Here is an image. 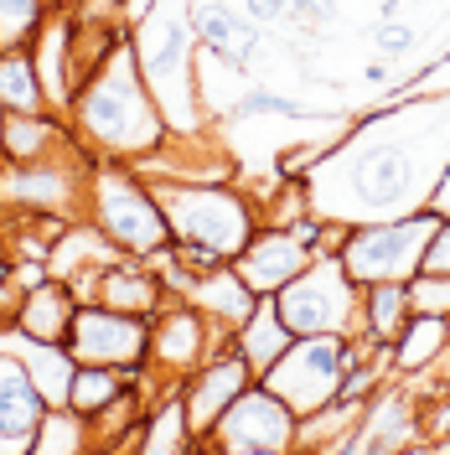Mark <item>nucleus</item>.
<instances>
[{
	"label": "nucleus",
	"instance_id": "nucleus-1",
	"mask_svg": "<svg viewBox=\"0 0 450 455\" xmlns=\"http://www.w3.org/2000/svg\"><path fill=\"white\" fill-rule=\"evenodd\" d=\"M68 135L99 161H130L141 166L145 156H156L171 140L166 114L156 109L150 88L141 78V57L130 31L109 47V57L73 88V104L62 109Z\"/></svg>",
	"mask_w": 450,
	"mask_h": 455
},
{
	"label": "nucleus",
	"instance_id": "nucleus-2",
	"mask_svg": "<svg viewBox=\"0 0 450 455\" xmlns=\"http://www.w3.org/2000/svg\"><path fill=\"white\" fill-rule=\"evenodd\" d=\"M135 57H141V78L156 99V109L166 114L171 140H192L202 135L207 114L202 104V73L192 62V27H187V0L171 11V0H150L141 5V21L130 27Z\"/></svg>",
	"mask_w": 450,
	"mask_h": 455
},
{
	"label": "nucleus",
	"instance_id": "nucleus-3",
	"mask_svg": "<svg viewBox=\"0 0 450 455\" xmlns=\"http://www.w3.org/2000/svg\"><path fill=\"white\" fill-rule=\"evenodd\" d=\"M150 192H156L161 212H166L171 243L202 249L218 264H233L244 254V243L253 238V228L264 223L259 202L244 197L228 181H150Z\"/></svg>",
	"mask_w": 450,
	"mask_h": 455
},
{
	"label": "nucleus",
	"instance_id": "nucleus-4",
	"mask_svg": "<svg viewBox=\"0 0 450 455\" xmlns=\"http://www.w3.org/2000/svg\"><path fill=\"white\" fill-rule=\"evenodd\" d=\"M84 223L109 243L114 254H130V259H150L156 249L171 243L166 212L150 192V181L130 161H93L88 166Z\"/></svg>",
	"mask_w": 450,
	"mask_h": 455
},
{
	"label": "nucleus",
	"instance_id": "nucleus-5",
	"mask_svg": "<svg viewBox=\"0 0 450 455\" xmlns=\"http://www.w3.org/2000/svg\"><path fill=\"white\" fill-rule=\"evenodd\" d=\"M332 156H342V181H347V207H337L342 223H373L424 207L409 140H342L332 145Z\"/></svg>",
	"mask_w": 450,
	"mask_h": 455
},
{
	"label": "nucleus",
	"instance_id": "nucleus-6",
	"mask_svg": "<svg viewBox=\"0 0 450 455\" xmlns=\"http://www.w3.org/2000/svg\"><path fill=\"white\" fill-rule=\"evenodd\" d=\"M275 311L290 326V337H352L358 331V300L363 290L342 269V254H316L290 284H280Z\"/></svg>",
	"mask_w": 450,
	"mask_h": 455
},
{
	"label": "nucleus",
	"instance_id": "nucleus-7",
	"mask_svg": "<svg viewBox=\"0 0 450 455\" xmlns=\"http://www.w3.org/2000/svg\"><path fill=\"white\" fill-rule=\"evenodd\" d=\"M435 223H440V212H430V207L398 212V218L352 223L347 243H342V269L358 280V290L363 284H378V280H414Z\"/></svg>",
	"mask_w": 450,
	"mask_h": 455
},
{
	"label": "nucleus",
	"instance_id": "nucleus-8",
	"mask_svg": "<svg viewBox=\"0 0 450 455\" xmlns=\"http://www.w3.org/2000/svg\"><path fill=\"white\" fill-rule=\"evenodd\" d=\"M342 372H347V337H295L269 368L259 372V383L280 398L285 409L316 414L321 403H332L342 388Z\"/></svg>",
	"mask_w": 450,
	"mask_h": 455
},
{
	"label": "nucleus",
	"instance_id": "nucleus-9",
	"mask_svg": "<svg viewBox=\"0 0 450 455\" xmlns=\"http://www.w3.org/2000/svg\"><path fill=\"white\" fill-rule=\"evenodd\" d=\"M295 409H285L280 398L269 394L253 378L244 394L218 414V425L197 440V451H218V455H290L295 451Z\"/></svg>",
	"mask_w": 450,
	"mask_h": 455
},
{
	"label": "nucleus",
	"instance_id": "nucleus-10",
	"mask_svg": "<svg viewBox=\"0 0 450 455\" xmlns=\"http://www.w3.org/2000/svg\"><path fill=\"white\" fill-rule=\"evenodd\" d=\"M62 347L73 352V363H88V368L141 372L145 352H150V321L88 300V306L73 311V326H68V341Z\"/></svg>",
	"mask_w": 450,
	"mask_h": 455
},
{
	"label": "nucleus",
	"instance_id": "nucleus-11",
	"mask_svg": "<svg viewBox=\"0 0 450 455\" xmlns=\"http://www.w3.org/2000/svg\"><path fill=\"white\" fill-rule=\"evenodd\" d=\"M223 341H228V331H218L192 300L171 295L166 306L150 315V352H145V368L156 372L166 388H181V378L197 368V363H207V352L223 347Z\"/></svg>",
	"mask_w": 450,
	"mask_h": 455
},
{
	"label": "nucleus",
	"instance_id": "nucleus-12",
	"mask_svg": "<svg viewBox=\"0 0 450 455\" xmlns=\"http://www.w3.org/2000/svg\"><path fill=\"white\" fill-rule=\"evenodd\" d=\"M253 383L249 363L233 352V337L223 341V347H213L207 352V363H197V368L181 378V403H187V419H192V435H207V429L218 425V414H223L233 398L244 394Z\"/></svg>",
	"mask_w": 450,
	"mask_h": 455
},
{
	"label": "nucleus",
	"instance_id": "nucleus-13",
	"mask_svg": "<svg viewBox=\"0 0 450 455\" xmlns=\"http://www.w3.org/2000/svg\"><path fill=\"white\" fill-rule=\"evenodd\" d=\"M187 27H192V42L202 47V57L223 62L228 73H249V62L264 47L259 27L244 11H233L228 0H187Z\"/></svg>",
	"mask_w": 450,
	"mask_h": 455
},
{
	"label": "nucleus",
	"instance_id": "nucleus-14",
	"mask_svg": "<svg viewBox=\"0 0 450 455\" xmlns=\"http://www.w3.org/2000/svg\"><path fill=\"white\" fill-rule=\"evenodd\" d=\"M310 259H316V249L290 223H259L253 238L244 243V254L233 259V269L244 275V284L253 295H275L280 284H290L306 269Z\"/></svg>",
	"mask_w": 450,
	"mask_h": 455
},
{
	"label": "nucleus",
	"instance_id": "nucleus-15",
	"mask_svg": "<svg viewBox=\"0 0 450 455\" xmlns=\"http://www.w3.org/2000/svg\"><path fill=\"white\" fill-rule=\"evenodd\" d=\"M414 440H420V394H409L404 383H394V388L378 383V394L363 403V419L347 440V455H367V451L389 455L414 445Z\"/></svg>",
	"mask_w": 450,
	"mask_h": 455
},
{
	"label": "nucleus",
	"instance_id": "nucleus-16",
	"mask_svg": "<svg viewBox=\"0 0 450 455\" xmlns=\"http://www.w3.org/2000/svg\"><path fill=\"white\" fill-rule=\"evenodd\" d=\"M31 68H36V84H42V99L47 109L62 114L73 104V88H78V68H73V11L52 5L47 21L36 27V36L27 42Z\"/></svg>",
	"mask_w": 450,
	"mask_h": 455
},
{
	"label": "nucleus",
	"instance_id": "nucleus-17",
	"mask_svg": "<svg viewBox=\"0 0 450 455\" xmlns=\"http://www.w3.org/2000/svg\"><path fill=\"white\" fill-rule=\"evenodd\" d=\"M47 403L16 352H0V455H31V435Z\"/></svg>",
	"mask_w": 450,
	"mask_h": 455
},
{
	"label": "nucleus",
	"instance_id": "nucleus-18",
	"mask_svg": "<svg viewBox=\"0 0 450 455\" xmlns=\"http://www.w3.org/2000/svg\"><path fill=\"white\" fill-rule=\"evenodd\" d=\"M93 300H99V306H114V311L145 315V321H150V315H156V311L171 300V295H166V284H161V275H156L145 259L119 254V259H109V264L99 269Z\"/></svg>",
	"mask_w": 450,
	"mask_h": 455
},
{
	"label": "nucleus",
	"instance_id": "nucleus-19",
	"mask_svg": "<svg viewBox=\"0 0 450 455\" xmlns=\"http://www.w3.org/2000/svg\"><path fill=\"white\" fill-rule=\"evenodd\" d=\"M73 311H78V300H73V290L47 275V280H36L21 290V306H16V321H11V331L27 341H68V326H73Z\"/></svg>",
	"mask_w": 450,
	"mask_h": 455
},
{
	"label": "nucleus",
	"instance_id": "nucleus-20",
	"mask_svg": "<svg viewBox=\"0 0 450 455\" xmlns=\"http://www.w3.org/2000/svg\"><path fill=\"white\" fill-rule=\"evenodd\" d=\"M73 140L68 135V119L52 109L42 114H5L0 109V161L5 166H27V161H47L62 145Z\"/></svg>",
	"mask_w": 450,
	"mask_h": 455
},
{
	"label": "nucleus",
	"instance_id": "nucleus-21",
	"mask_svg": "<svg viewBox=\"0 0 450 455\" xmlns=\"http://www.w3.org/2000/svg\"><path fill=\"white\" fill-rule=\"evenodd\" d=\"M181 300H192V306H197V311L218 326V331H228V337H233V326L253 311V300H259V295L244 284V275H238L233 264H218V269L197 275V280H192V290H187Z\"/></svg>",
	"mask_w": 450,
	"mask_h": 455
},
{
	"label": "nucleus",
	"instance_id": "nucleus-22",
	"mask_svg": "<svg viewBox=\"0 0 450 455\" xmlns=\"http://www.w3.org/2000/svg\"><path fill=\"white\" fill-rule=\"evenodd\" d=\"M141 455H192L197 451V435H192V419H187V403H181V388L150 398L141 419V440H135Z\"/></svg>",
	"mask_w": 450,
	"mask_h": 455
},
{
	"label": "nucleus",
	"instance_id": "nucleus-23",
	"mask_svg": "<svg viewBox=\"0 0 450 455\" xmlns=\"http://www.w3.org/2000/svg\"><path fill=\"white\" fill-rule=\"evenodd\" d=\"M290 341H295V337H290V326L280 321V311H275V300H269V295H259V300H253V311L233 326V352L249 363L253 378L269 368Z\"/></svg>",
	"mask_w": 450,
	"mask_h": 455
},
{
	"label": "nucleus",
	"instance_id": "nucleus-24",
	"mask_svg": "<svg viewBox=\"0 0 450 455\" xmlns=\"http://www.w3.org/2000/svg\"><path fill=\"white\" fill-rule=\"evenodd\" d=\"M446 352H450V321L446 315H420L414 311L409 321H404V331L389 341V363H394L398 378L435 368Z\"/></svg>",
	"mask_w": 450,
	"mask_h": 455
},
{
	"label": "nucleus",
	"instance_id": "nucleus-25",
	"mask_svg": "<svg viewBox=\"0 0 450 455\" xmlns=\"http://www.w3.org/2000/svg\"><path fill=\"white\" fill-rule=\"evenodd\" d=\"M409 290L404 280H378V284H363V300H358V331L352 337H367L373 347H389V341L404 331L409 321Z\"/></svg>",
	"mask_w": 450,
	"mask_h": 455
},
{
	"label": "nucleus",
	"instance_id": "nucleus-26",
	"mask_svg": "<svg viewBox=\"0 0 450 455\" xmlns=\"http://www.w3.org/2000/svg\"><path fill=\"white\" fill-rule=\"evenodd\" d=\"M16 357L27 363L31 383H36V394H42L47 409L68 403V388H73L78 363H73V352H68L62 341H27V337H16Z\"/></svg>",
	"mask_w": 450,
	"mask_h": 455
},
{
	"label": "nucleus",
	"instance_id": "nucleus-27",
	"mask_svg": "<svg viewBox=\"0 0 450 455\" xmlns=\"http://www.w3.org/2000/svg\"><path fill=\"white\" fill-rule=\"evenodd\" d=\"M363 419V403L358 398H332L321 403L316 414H301V429H295V451H342L347 455V440Z\"/></svg>",
	"mask_w": 450,
	"mask_h": 455
},
{
	"label": "nucleus",
	"instance_id": "nucleus-28",
	"mask_svg": "<svg viewBox=\"0 0 450 455\" xmlns=\"http://www.w3.org/2000/svg\"><path fill=\"white\" fill-rule=\"evenodd\" d=\"M0 109L5 114H42L47 109L27 47H0Z\"/></svg>",
	"mask_w": 450,
	"mask_h": 455
},
{
	"label": "nucleus",
	"instance_id": "nucleus-29",
	"mask_svg": "<svg viewBox=\"0 0 450 455\" xmlns=\"http://www.w3.org/2000/svg\"><path fill=\"white\" fill-rule=\"evenodd\" d=\"M93 451V435H88V419L78 409L57 403L42 414V425L31 435V455H88Z\"/></svg>",
	"mask_w": 450,
	"mask_h": 455
},
{
	"label": "nucleus",
	"instance_id": "nucleus-30",
	"mask_svg": "<svg viewBox=\"0 0 450 455\" xmlns=\"http://www.w3.org/2000/svg\"><path fill=\"white\" fill-rule=\"evenodd\" d=\"M135 383V372H119V368H88V363H78V372H73V388H68V409H78L84 419H93L99 409H109L114 398L125 394Z\"/></svg>",
	"mask_w": 450,
	"mask_h": 455
},
{
	"label": "nucleus",
	"instance_id": "nucleus-31",
	"mask_svg": "<svg viewBox=\"0 0 450 455\" xmlns=\"http://www.w3.org/2000/svg\"><path fill=\"white\" fill-rule=\"evenodd\" d=\"M233 119H316V109L290 93H275L269 84H244L233 99Z\"/></svg>",
	"mask_w": 450,
	"mask_h": 455
},
{
	"label": "nucleus",
	"instance_id": "nucleus-32",
	"mask_svg": "<svg viewBox=\"0 0 450 455\" xmlns=\"http://www.w3.org/2000/svg\"><path fill=\"white\" fill-rule=\"evenodd\" d=\"M47 11L52 0H0V47H27Z\"/></svg>",
	"mask_w": 450,
	"mask_h": 455
},
{
	"label": "nucleus",
	"instance_id": "nucleus-33",
	"mask_svg": "<svg viewBox=\"0 0 450 455\" xmlns=\"http://www.w3.org/2000/svg\"><path fill=\"white\" fill-rule=\"evenodd\" d=\"M409 290V311L420 315H446L450 321V275H414V280H404Z\"/></svg>",
	"mask_w": 450,
	"mask_h": 455
},
{
	"label": "nucleus",
	"instance_id": "nucleus-34",
	"mask_svg": "<svg viewBox=\"0 0 450 455\" xmlns=\"http://www.w3.org/2000/svg\"><path fill=\"white\" fill-rule=\"evenodd\" d=\"M414 42H420L414 21H398V16H378L373 21V47H378V57H404V52H414Z\"/></svg>",
	"mask_w": 450,
	"mask_h": 455
},
{
	"label": "nucleus",
	"instance_id": "nucleus-35",
	"mask_svg": "<svg viewBox=\"0 0 450 455\" xmlns=\"http://www.w3.org/2000/svg\"><path fill=\"white\" fill-rule=\"evenodd\" d=\"M420 269L424 275H450V218L435 223V233H430V243L420 254Z\"/></svg>",
	"mask_w": 450,
	"mask_h": 455
},
{
	"label": "nucleus",
	"instance_id": "nucleus-36",
	"mask_svg": "<svg viewBox=\"0 0 450 455\" xmlns=\"http://www.w3.org/2000/svg\"><path fill=\"white\" fill-rule=\"evenodd\" d=\"M244 16L253 27H275V21L290 16V0H244Z\"/></svg>",
	"mask_w": 450,
	"mask_h": 455
},
{
	"label": "nucleus",
	"instance_id": "nucleus-37",
	"mask_svg": "<svg viewBox=\"0 0 450 455\" xmlns=\"http://www.w3.org/2000/svg\"><path fill=\"white\" fill-rule=\"evenodd\" d=\"M424 207L440 212V218H450V156H446V166L435 171V181H430V192H424Z\"/></svg>",
	"mask_w": 450,
	"mask_h": 455
},
{
	"label": "nucleus",
	"instance_id": "nucleus-38",
	"mask_svg": "<svg viewBox=\"0 0 450 455\" xmlns=\"http://www.w3.org/2000/svg\"><path fill=\"white\" fill-rule=\"evenodd\" d=\"M363 78H367V84H378V88H383L389 78H394V73H389V62H383V57H373V62L363 68Z\"/></svg>",
	"mask_w": 450,
	"mask_h": 455
},
{
	"label": "nucleus",
	"instance_id": "nucleus-39",
	"mask_svg": "<svg viewBox=\"0 0 450 455\" xmlns=\"http://www.w3.org/2000/svg\"><path fill=\"white\" fill-rule=\"evenodd\" d=\"M52 5H62V11H73V5H78V0H52Z\"/></svg>",
	"mask_w": 450,
	"mask_h": 455
}]
</instances>
